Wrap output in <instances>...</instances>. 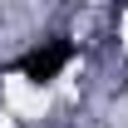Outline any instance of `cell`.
I'll list each match as a JSON object with an SVG mask.
<instances>
[{
    "instance_id": "1",
    "label": "cell",
    "mask_w": 128,
    "mask_h": 128,
    "mask_svg": "<svg viewBox=\"0 0 128 128\" xmlns=\"http://www.w3.org/2000/svg\"><path fill=\"white\" fill-rule=\"evenodd\" d=\"M69 59H74V44H69V40H40L30 54L15 59V74L30 79V84H54L64 69H69Z\"/></svg>"
}]
</instances>
